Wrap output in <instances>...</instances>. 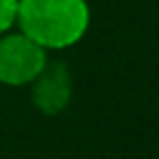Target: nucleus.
<instances>
[{"label":"nucleus","instance_id":"1","mask_svg":"<svg viewBox=\"0 0 159 159\" xmlns=\"http://www.w3.org/2000/svg\"><path fill=\"white\" fill-rule=\"evenodd\" d=\"M92 22L87 0H20L16 26L44 50L76 46Z\"/></svg>","mask_w":159,"mask_h":159},{"label":"nucleus","instance_id":"2","mask_svg":"<svg viewBox=\"0 0 159 159\" xmlns=\"http://www.w3.org/2000/svg\"><path fill=\"white\" fill-rule=\"evenodd\" d=\"M48 63V50L20 31L0 35V83L7 87L31 85Z\"/></svg>","mask_w":159,"mask_h":159},{"label":"nucleus","instance_id":"3","mask_svg":"<svg viewBox=\"0 0 159 159\" xmlns=\"http://www.w3.org/2000/svg\"><path fill=\"white\" fill-rule=\"evenodd\" d=\"M74 96L72 72L63 61H48L31 83V98L39 113L59 116L68 109Z\"/></svg>","mask_w":159,"mask_h":159},{"label":"nucleus","instance_id":"4","mask_svg":"<svg viewBox=\"0 0 159 159\" xmlns=\"http://www.w3.org/2000/svg\"><path fill=\"white\" fill-rule=\"evenodd\" d=\"M18 2L20 0H0V35H5L16 26Z\"/></svg>","mask_w":159,"mask_h":159}]
</instances>
